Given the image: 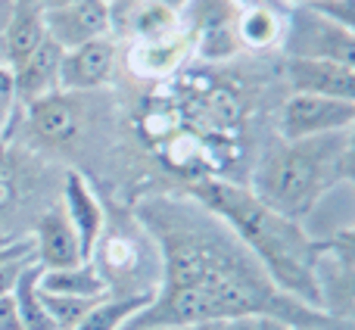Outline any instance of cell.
Returning <instances> with one entry per match:
<instances>
[{"instance_id":"6da1fadb","label":"cell","mask_w":355,"mask_h":330,"mask_svg":"<svg viewBox=\"0 0 355 330\" xmlns=\"http://www.w3.org/2000/svg\"><path fill=\"white\" fill-rule=\"evenodd\" d=\"M135 221L159 256L156 299L122 330L190 327L200 321L268 318L284 327L352 330L312 306L284 296L221 218L193 196H150L135 206Z\"/></svg>"},{"instance_id":"277c9868","label":"cell","mask_w":355,"mask_h":330,"mask_svg":"<svg viewBox=\"0 0 355 330\" xmlns=\"http://www.w3.org/2000/svg\"><path fill=\"white\" fill-rule=\"evenodd\" d=\"M281 50L293 60H334L352 66L355 35L352 28L331 22L327 16L309 10V6H290L284 19Z\"/></svg>"},{"instance_id":"52a82bcc","label":"cell","mask_w":355,"mask_h":330,"mask_svg":"<svg viewBox=\"0 0 355 330\" xmlns=\"http://www.w3.org/2000/svg\"><path fill=\"white\" fill-rule=\"evenodd\" d=\"M44 28H47L50 41H56L62 50L110 37L106 0H72L62 6H50L44 10Z\"/></svg>"},{"instance_id":"2e32d148","label":"cell","mask_w":355,"mask_h":330,"mask_svg":"<svg viewBox=\"0 0 355 330\" xmlns=\"http://www.w3.org/2000/svg\"><path fill=\"white\" fill-rule=\"evenodd\" d=\"M287 12L290 10H275V6H246V10H240V19H237L240 44L252 50L281 47Z\"/></svg>"},{"instance_id":"9a60e30c","label":"cell","mask_w":355,"mask_h":330,"mask_svg":"<svg viewBox=\"0 0 355 330\" xmlns=\"http://www.w3.org/2000/svg\"><path fill=\"white\" fill-rule=\"evenodd\" d=\"M37 287H41V293L75 296V299H103V296H110L106 293L103 277H100V271L94 268L91 262L72 265V268H56V271L41 268Z\"/></svg>"},{"instance_id":"ffe728a7","label":"cell","mask_w":355,"mask_h":330,"mask_svg":"<svg viewBox=\"0 0 355 330\" xmlns=\"http://www.w3.org/2000/svg\"><path fill=\"white\" fill-rule=\"evenodd\" d=\"M16 110V91H12V72L0 62V141L6 137V125L12 122Z\"/></svg>"},{"instance_id":"83f0119b","label":"cell","mask_w":355,"mask_h":330,"mask_svg":"<svg viewBox=\"0 0 355 330\" xmlns=\"http://www.w3.org/2000/svg\"><path fill=\"white\" fill-rule=\"evenodd\" d=\"M147 330H178V327H147Z\"/></svg>"},{"instance_id":"4fadbf2b","label":"cell","mask_w":355,"mask_h":330,"mask_svg":"<svg viewBox=\"0 0 355 330\" xmlns=\"http://www.w3.org/2000/svg\"><path fill=\"white\" fill-rule=\"evenodd\" d=\"M190 53H193V37L187 31H175V35L156 37V41H135L128 66L141 78H168V75L181 72Z\"/></svg>"},{"instance_id":"cb8c5ba5","label":"cell","mask_w":355,"mask_h":330,"mask_svg":"<svg viewBox=\"0 0 355 330\" xmlns=\"http://www.w3.org/2000/svg\"><path fill=\"white\" fill-rule=\"evenodd\" d=\"M10 3L12 0H0V41H3V25H6V16H10ZM3 56V53H0Z\"/></svg>"},{"instance_id":"3957f363","label":"cell","mask_w":355,"mask_h":330,"mask_svg":"<svg viewBox=\"0 0 355 330\" xmlns=\"http://www.w3.org/2000/svg\"><path fill=\"white\" fill-rule=\"evenodd\" d=\"M352 181V128L309 141H277L259 156L246 187L275 212L306 221L334 187Z\"/></svg>"},{"instance_id":"5b68a950","label":"cell","mask_w":355,"mask_h":330,"mask_svg":"<svg viewBox=\"0 0 355 330\" xmlns=\"http://www.w3.org/2000/svg\"><path fill=\"white\" fill-rule=\"evenodd\" d=\"M355 125V100H331L315 94H290L277 116L281 141H309L337 131H349Z\"/></svg>"},{"instance_id":"d4e9b609","label":"cell","mask_w":355,"mask_h":330,"mask_svg":"<svg viewBox=\"0 0 355 330\" xmlns=\"http://www.w3.org/2000/svg\"><path fill=\"white\" fill-rule=\"evenodd\" d=\"M41 10H50V6H62V3H72V0H35Z\"/></svg>"},{"instance_id":"f1b7e54d","label":"cell","mask_w":355,"mask_h":330,"mask_svg":"<svg viewBox=\"0 0 355 330\" xmlns=\"http://www.w3.org/2000/svg\"><path fill=\"white\" fill-rule=\"evenodd\" d=\"M106 3H110V0H106Z\"/></svg>"},{"instance_id":"7402d4cb","label":"cell","mask_w":355,"mask_h":330,"mask_svg":"<svg viewBox=\"0 0 355 330\" xmlns=\"http://www.w3.org/2000/svg\"><path fill=\"white\" fill-rule=\"evenodd\" d=\"M0 330H25L22 318H19V309L10 296H0Z\"/></svg>"},{"instance_id":"44dd1931","label":"cell","mask_w":355,"mask_h":330,"mask_svg":"<svg viewBox=\"0 0 355 330\" xmlns=\"http://www.w3.org/2000/svg\"><path fill=\"white\" fill-rule=\"evenodd\" d=\"M31 262H35V256H19V259H10V262H0V296H10L12 293L19 275H22Z\"/></svg>"},{"instance_id":"e0dca14e","label":"cell","mask_w":355,"mask_h":330,"mask_svg":"<svg viewBox=\"0 0 355 330\" xmlns=\"http://www.w3.org/2000/svg\"><path fill=\"white\" fill-rule=\"evenodd\" d=\"M156 299V290L150 293H128V296H103L75 330H122L135 315H141Z\"/></svg>"},{"instance_id":"7a4b0ae2","label":"cell","mask_w":355,"mask_h":330,"mask_svg":"<svg viewBox=\"0 0 355 330\" xmlns=\"http://www.w3.org/2000/svg\"><path fill=\"white\" fill-rule=\"evenodd\" d=\"M184 193L225 221L227 231L246 246V252L256 259L259 268L284 296L321 312L318 287H315V259L321 252V243L309 237L300 221L265 206L240 181L202 177V181H190Z\"/></svg>"},{"instance_id":"484cf974","label":"cell","mask_w":355,"mask_h":330,"mask_svg":"<svg viewBox=\"0 0 355 330\" xmlns=\"http://www.w3.org/2000/svg\"><path fill=\"white\" fill-rule=\"evenodd\" d=\"M287 6H306V3H315V0H284Z\"/></svg>"},{"instance_id":"8fae6325","label":"cell","mask_w":355,"mask_h":330,"mask_svg":"<svg viewBox=\"0 0 355 330\" xmlns=\"http://www.w3.org/2000/svg\"><path fill=\"white\" fill-rule=\"evenodd\" d=\"M60 62H62V47L50 37H44L41 47L22 60L12 72V91H16V103L28 106L35 100L47 97V94L60 91Z\"/></svg>"},{"instance_id":"ac0fdd59","label":"cell","mask_w":355,"mask_h":330,"mask_svg":"<svg viewBox=\"0 0 355 330\" xmlns=\"http://www.w3.org/2000/svg\"><path fill=\"white\" fill-rule=\"evenodd\" d=\"M37 277H41V265L31 262L28 268L19 275L16 287H12V302H16L25 330H53V321H50L47 309H44V296H41V287H37Z\"/></svg>"},{"instance_id":"9c48e42d","label":"cell","mask_w":355,"mask_h":330,"mask_svg":"<svg viewBox=\"0 0 355 330\" xmlns=\"http://www.w3.org/2000/svg\"><path fill=\"white\" fill-rule=\"evenodd\" d=\"M60 206H62V212H66L69 225H72L75 234H78L85 259H91L94 246H97L100 234H103V227H106V212H103L100 196L94 193L91 181H87L81 171H66Z\"/></svg>"},{"instance_id":"ba28073f","label":"cell","mask_w":355,"mask_h":330,"mask_svg":"<svg viewBox=\"0 0 355 330\" xmlns=\"http://www.w3.org/2000/svg\"><path fill=\"white\" fill-rule=\"evenodd\" d=\"M31 250H35V262L44 271L56 268H72V265L87 262L81 252V240L75 227L69 225L66 212L60 202L47 206L35 221V234H31Z\"/></svg>"},{"instance_id":"603a6c76","label":"cell","mask_w":355,"mask_h":330,"mask_svg":"<svg viewBox=\"0 0 355 330\" xmlns=\"http://www.w3.org/2000/svg\"><path fill=\"white\" fill-rule=\"evenodd\" d=\"M144 3H153V6H162V10H172L181 16V10L187 6V0H144Z\"/></svg>"},{"instance_id":"8992f818","label":"cell","mask_w":355,"mask_h":330,"mask_svg":"<svg viewBox=\"0 0 355 330\" xmlns=\"http://www.w3.org/2000/svg\"><path fill=\"white\" fill-rule=\"evenodd\" d=\"M119 62V44L116 37H100L87 41L81 47L62 50L60 62V91L62 94H87L110 85Z\"/></svg>"},{"instance_id":"7c38bea8","label":"cell","mask_w":355,"mask_h":330,"mask_svg":"<svg viewBox=\"0 0 355 330\" xmlns=\"http://www.w3.org/2000/svg\"><path fill=\"white\" fill-rule=\"evenodd\" d=\"M47 37L44 28V10L35 0H12L10 16L3 25V41H0V53H3V66L16 69L22 60H28L41 41Z\"/></svg>"},{"instance_id":"30bf717a","label":"cell","mask_w":355,"mask_h":330,"mask_svg":"<svg viewBox=\"0 0 355 330\" xmlns=\"http://www.w3.org/2000/svg\"><path fill=\"white\" fill-rule=\"evenodd\" d=\"M287 85L293 94L355 100V69L334 60H293V56H287Z\"/></svg>"},{"instance_id":"5bb4252c","label":"cell","mask_w":355,"mask_h":330,"mask_svg":"<svg viewBox=\"0 0 355 330\" xmlns=\"http://www.w3.org/2000/svg\"><path fill=\"white\" fill-rule=\"evenodd\" d=\"M28 119L35 125L37 137L47 144H69L81 128V112L69 100V94L53 91L47 97L28 103Z\"/></svg>"},{"instance_id":"4316f807","label":"cell","mask_w":355,"mask_h":330,"mask_svg":"<svg viewBox=\"0 0 355 330\" xmlns=\"http://www.w3.org/2000/svg\"><path fill=\"white\" fill-rule=\"evenodd\" d=\"M284 330H327V327H284Z\"/></svg>"},{"instance_id":"d6986e66","label":"cell","mask_w":355,"mask_h":330,"mask_svg":"<svg viewBox=\"0 0 355 330\" xmlns=\"http://www.w3.org/2000/svg\"><path fill=\"white\" fill-rule=\"evenodd\" d=\"M44 296V309H47L50 321H53V330H75L78 321L97 306L100 299H75V296Z\"/></svg>"}]
</instances>
